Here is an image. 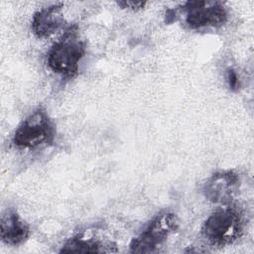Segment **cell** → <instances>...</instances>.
<instances>
[{
	"label": "cell",
	"instance_id": "9c48e42d",
	"mask_svg": "<svg viewBox=\"0 0 254 254\" xmlns=\"http://www.w3.org/2000/svg\"><path fill=\"white\" fill-rule=\"evenodd\" d=\"M116 245L112 242L101 241L94 237L85 236L83 234H78L69 238L60 250L61 253H101V252H116L117 249L114 248Z\"/></svg>",
	"mask_w": 254,
	"mask_h": 254
},
{
	"label": "cell",
	"instance_id": "8992f818",
	"mask_svg": "<svg viewBox=\"0 0 254 254\" xmlns=\"http://www.w3.org/2000/svg\"><path fill=\"white\" fill-rule=\"evenodd\" d=\"M240 188V177L234 171H219L212 174L201 188L204 197L220 204H230Z\"/></svg>",
	"mask_w": 254,
	"mask_h": 254
},
{
	"label": "cell",
	"instance_id": "6da1fadb",
	"mask_svg": "<svg viewBox=\"0 0 254 254\" xmlns=\"http://www.w3.org/2000/svg\"><path fill=\"white\" fill-rule=\"evenodd\" d=\"M85 52L86 45L80 37L78 26L70 25L50 48L47 54L48 66L62 77L72 78L78 72Z\"/></svg>",
	"mask_w": 254,
	"mask_h": 254
},
{
	"label": "cell",
	"instance_id": "ba28073f",
	"mask_svg": "<svg viewBox=\"0 0 254 254\" xmlns=\"http://www.w3.org/2000/svg\"><path fill=\"white\" fill-rule=\"evenodd\" d=\"M30 226L22 219L14 207L6 208L0 219V237L2 242L11 246H19L30 237Z\"/></svg>",
	"mask_w": 254,
	"mask_h": 254
},
{
	"label": "cell",
	"instance_id": "52a82bcc",
	"mask_svg": "<svg viewBox=\"0 0 254 254\" xmlns=\"http://www.w3.org/2000/svg\"><path fill=\"white\" fill-rule=\"evenodd\" d=\"M63 9V3H55L38 10L33 15L31 22L34 35L37 38L46 39L61 30L65 23Z\"/></svg>",
	"mask_w": 254,
	"mask_h": 254
},
{
	"label": "cell",
	"instance_id": "7a4b0ae2",
	"mask_svg": "<svg viewBox=\"0 0 254 254\" xmlns=\"http://www.w3.org/2000/svg\"><path fill=\"white\" fill-rule=\"evenodd\" d=\"M244 218L235 206L227 204L212 212L201 226V235L205 241L216 247L234 243L243 234Z\"/></svg>",
	"mask_w": 254,
	"mask_h": 254
},
{
	"label": "cell",
	"instance_id": "30bf717a",
	"mask_svg": "<svg viewBox=\"0 0 254 254\" xmlns=\"http://www.w3.org/2000/svg\"><path fill=\"white\" fill-rule=\"evenodd\" d=\"M225 79H226V82H227L229 88L232 91H237L239 89L240 80H239V77H238L236 71L233 68L228 67L225 70Z\"/></svg>",
	"mask_w": 254,
	"mask_h": 254
},
{
	"label": "cell",
	"instance_id": "3957f363",
	"mask_svg": "<svg viewBox=\"0 0 254 254\" xmlns=\"http://www.w3.org/2000/svg\"><path fill=\"white\" fill-rule=\"evenodd\" d=\"M56 125L47 111L38 107L16 128L12 142L19 149H37L50 146L56 138Z\"/></svg>",
	"mask_w": 254,
	"mask_h": 254
},
{
	"label": "cell",
	"instance_id": "8fae6325",
	"mask_svg": "<svg viewBox=\"0 0 254 254\" xmlns=\"http://www.w3.org/2000/svg\"><path fill=\"white\" fill-rule=\"evenodd\" d=\"M117 5L120 6L123 9H128L131 11H138L145 7L146 2H138V1H119L117 2Z\"/></svg>",
	"mask_w": 254,
	"mask_h": 254
},
{
	"label": "cell",
	"instance_id": "5b68a950",
	"mask_svg": "<svg viewBox=\"0 0 254 254\" xmlns=\"http://www.w3.org/2000/svg\"><path fill=\"white\" fill-rule=\"evenodd\" d=\"M183 11L187 25L192 30L218 28L228 20V11L219 1H188Z\"/></svg>",
	"mask_w": 254,
	"mask_h": 254
},
{
	"label": "cell",
	"instance_id": "277c9868",
	"mask_svg": "<svg viewBox=\"0 0 254 254\" xmlns=\"http://www.w3.org/2000/svg\"><path fill=\"white\" fill-rule=\"evenodd\" d=\"M179 228V219L174 212L164 211L157 214L130 243L132 253H151L157 250L170 235Z\"/></svg>",
	"mask_w": 254,
	"mask_h": 254
}]
</instances>
